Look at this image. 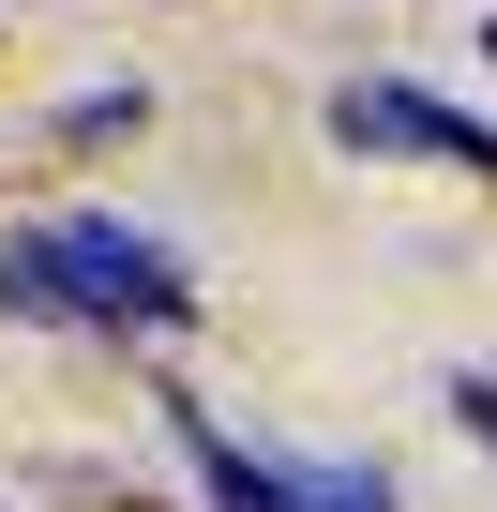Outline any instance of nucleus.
Wrapping results in <instances>:
<instances>
[{"label":"nucleus","mask_w":497,"mask_h":512,"mask_svg":"<svg viewBox=\"0 0 497 512\" xmlns=\"http://www.w3.org/2000/svg\"><path fill=\"white\" fill-rule=\"evenodd\" d=\"M46 241H61V272H76V317H151V332L196 317V287H181L166 241H136V226H106V211H76V226H46Z\"/></svg>","instance_id":"nucleus-1"},{"label":"nucleus","mask_w":497,"mask_h":512,"mask_svg":"<svg viewBox=\"0 0 497 512\" xmlns=\"http://www.w3.org/2000/svg\"><path fill=\"white\" fill-rule=\"evenodd\" d=\"M332 136H347V151H437V166H482V181H497V121H467V106H437V91H407V76H347V91H332Z\"/></svg>","instance_id":"nucleus-2"},{"label":"nucleus","mask_w":497,"mask_h":512,"mask_svg":"<svg viewBox=\"0 0 497 512\" xmlns=\"http://www.w3.org/2000/svg\"><path fill=\"white\" fill-rule=\"evenodd\" d=\"M482 61H497V31H482Z\"/></svg>","instance_id":"nucleus-4"},{"label":"nucleus","mask_w":497,"mask_h":512,"mask_svg":"<svg viewBox=\"0 0 497 512\" xmlns=\"http://www.w3.org/2000/svg\"><path fill=\"white\" fill-rule=\"evenodd\" d=\"M452 422H467V437L497 452V377H452Z\"/></svg>","instance_id":"nucleus-3"}]
</instances>
